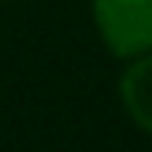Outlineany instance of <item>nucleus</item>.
<instances>
[{
	"label": "nucleus",
	"mask_w": 152,
	"mask_h": 152,
	"mask_svg": "<svg viewBox=\"0 0 152 152\" xmlns=\"http://www.w3.org/2000/svg\"><path fill=\"white\" fill-rule=\"evenodd\" d=\"M92 19L114 57L133 60L152 51V0H92Z\"/></svg>",
	"instance_id": "1"
},
{
	"label": "nucleus",
	"mask_w": 152,
	"mask_h": 152,
	"mask_svg": "<svg viewBox=\"0 0 152 152\" xmlns=\"http://www.w3.org/2000/svg\"><path fill=\"white\" fill-rule=\"evenodd\" d=\"M124 111L133 117L140 130L152 133V51L133 57L117 83Z\"/></svg>",
	"instance_id": "2"
},
{
	"label": "nucleus",
	"mask_w": 152,
	"mask_h": 152,
	"mask_svg": "<svg viewBox=\"0 0 152 152\" xmlns=\"http://www.w3.org/2000/svg\"><path fill=\"white\" fill-rule=\"evenodd\" d=\"M0 3H13V0H0Z\"/></svg>",
	"instance_id": "3"
}]
</instances>
